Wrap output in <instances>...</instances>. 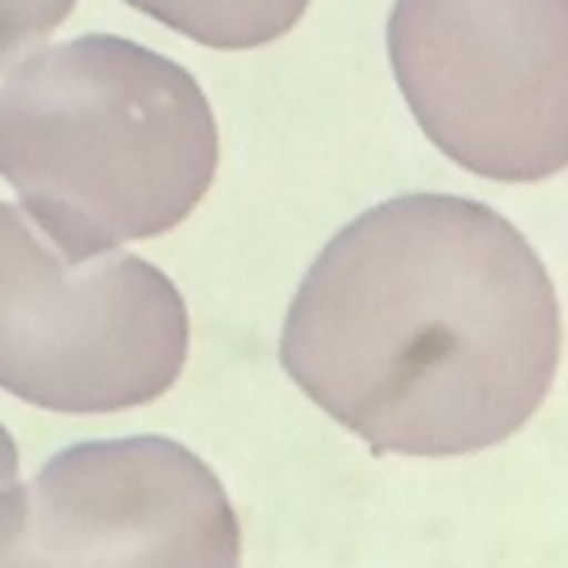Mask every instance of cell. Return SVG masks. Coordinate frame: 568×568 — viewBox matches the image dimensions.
Instances as JSON below:
<instances>
[{
	"instance_id": "8",
	"label": "cell",
	"mask_w": 568,
	"mask_h": 568,
	"mask_svg": "<svg viewBox=\"0 0 568 568\" xmlns=\"http://www.w3.org/2000/svg\"><path fill=\"white\" fill-rule=\"evenodd\" d=\"M20 473V456H17V443L10 439V433L0 426V493L10 489L17 483Z\"/></svg>"
},
{
	"instance_id": "5",
	"label": "cell",
	"mask_w": 568,
	"mask_h": 568,
	"mask_svg": "<svg viewBox=\"0 0 568 568\" xmlns=\"http://www.w3.org/2000/svg\"><path fill=\"white\" fill-rule=\"evenodd\" d=\"M0 566H240L216 473L166 436L77 443L0 493Z\"/></svg>"
},
{
	"instance_id": "4",
	"label": "cell",
	"mask_w": 568,
	"mask_h": 568,
	"mask_svg": "<svg viewBox=\"0 0 568 568\" xmlns=\"http://www.w3.org/2000/svg\"><path fill=\"white\" fill-rule=\"evenodd\" d=\"M389 60L463 170L539 183L568 163V0H396Z\"/></svg>"
},
{
	"instance_id": "1",
	"label": "cell",
	"mask_w": 568,
	"mask_h": 568,
	"mask_svg": "<svg viewBox=\"0 0 568 568\" xmlns=\"http://www.w3.org/2000/svg\"><path fill=\"white\" fill-rule=\"evenodd\" d=\"M562 313L532 243L453 193L393 196L303 276L286 376L373 453L466 456L516 436L559 373Z\"/></svg>"
},
{
	"instance_id": "7",
	"label": "cell",
	"mask_w": 568,
	"mask_h": 568,
	"mask_svg": "<svg viewBox=\"0 0 568 568\" xmlns=\"http://www.w3.org/2000/svg\"><path fill=\"white\" fill-rule=\"evenodd\" d=\"M77 0H0V70L47 40Z\"/></svg>"
},
{
	"instance_id": "2",
	"label": "cell",
	"mask_w": 568,
	"mask_h": 568,
	"mask_svg": "<svg viewBox=\"0 0 568 568\" xmlns=\"http://www.w3.org/2000/svg\"><path fill=\"white\" fill-rule=\"evenodd\" d=\"M216 163L196 77L126 37L43 47L0 83V176L70 263L180 226Z\"/></svg>"
},
{
	"instance_id": "6",
	"label": "cell",
	"mask_w": 568,
	"mask_h": 568,
	"mask_svg": "<svg viewBox=\"0 0 568 568\" xmlns=\"http://www.w3.org/2000/svg\"><path fill=\"white\" fill-rule=\"evenodd\" d=\"M163 27L213 47L253 50L290 33L310 0H123Z\"/></svg>"
},
{
	"instance_id": "3",
	"label": "cell",
	"mask_w": 568,
	"mask_h": 568,
	"mask_svg": "<svg viewBox=\"0 0 568 568\" xmlns=\"http://www.w3.org/2000/svg\"><path fill=\"white\" fill-rule=\"evenodd\" d=\"M190 353V313L163 270L130 253L63 260L0 203V389L70 416L160 399Z\"/></svg>"
}]
</instances>
